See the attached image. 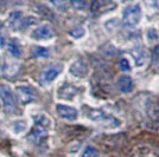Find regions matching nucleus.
I'll list each match as a JSON object with an SVG mask.
<instances>
[{"mask_svg":"<svg viewBox=\"0 0 159 157\" xmlns=\"http://www.w3.org/2000/svg\"><path fill=\"white\" fill-rule=\"evenodd\" d=\"M8 51L13 56V57H17V58H20L21 57V46H20V43L17 39H11L8 41Z\"/></svg>","mask_w":159,"mask_h":157,"instance_id":"13","label":"nucleus"},{"mask_svg":"<svg viewBox=\"0 0 159 157\" xmlns=\"http://www.w3.org/2000/svg\"><path fill=\"white\" fill-rule=\"evenodd\" d=\"M153 63L154 64H159V46H157L154 50H153Z\"/></svg>","mask_w":159,"mask_h":157,"instance_id":"21","label":"nucleus"},{"mask_svg":"<svg viewBox=\"0 0 159 157\" xmlns=\"http://www.w3.org/2000/svg\"><path fill=\"white\" fill-rule=\"evenodd\" d=\"M98 156V150L92 146V145H87L81 152V157H96Z\"/></svg>","mask_w":159,"mask_h":157,"instance_id":"16","label":"nucleus"},{"mask_svg":"<svg viewBox=\"0 0 159 157\" xmlns=\"http://www.w3.org/2000/svg\"><path fill=\"white\" fill-rule=\"evenodd\" d=\"M87 71H88V66H87L86 62L82 59H77L75 60L73 64L69 67V72L77 77V78H83L87 76Z\"/></svg>","mask_w":159,"mask_h":157,"instance_id":"8","label":"nucleus"},{"mask_svg":"<svg viewBox=\"0 0 159 157\" xmlns=\"http://www.w3.org/2000/svg\"><path fill=\"white\" fill-rule=\"evenodd\" d=\"M56 113L63 119L68 121H75L77 118V110L73 106H68V105L57 104L56 105Z\"/></svg>","mask_w":159,"mask_h":157,"instance_id":"7","label":"nucleus"},{"mask_svg":"<svg viewBox=\"0 0 159 157\" xmlns=\"http://www.w3.org/2000/svg\"><path fill=\"white\" fill-rule=\"evenodd\" d=\"M0 99L2 106L7 113H13L17 109V100L14 97V93L12 92L10 86L1 84L0 85Z\"/></svg>","mask_w":159,"mask_h":157,"instance_id":"3","label":"nucleus"},{"mask_svg":"<svg viewBox=\"0 0 159 157\" xmlns=\"http://www.w3.org/2000/svg\"><path fill=\"white\" fill-rule=\"evenodd\" d=\"M118 87L121 92H131L133 89V80L129 76H121L118 80Z\"/></svg>","mask_w":159,"mask_h":157,"instance_id":"11","label":"nucleus"},{"mask_svg":"<svg viewBox=\"0 0 159 157\" xmlns=\"http://www.w3.org/2000/svg\"><path fill=\"white\" fill-rule=\"evenodd\" d=\"M140 17H141V10L139 5H133L128 6L124 11V24L127 26H134L139 23Z\"/></svg>","mask_w":159,"mask_h":157,"instance_id":"4","label":"nucleus"},{"mask_svg":"<svg viewBox=\"0 0 159 157\" xmlns=\"http://www.w3.org/2000/svg\"><path fill=\"white\" fill-rule=\"evenodd\" d=\"M32 56L33 57H38V58H45L49 56V50L43 47V46H33L32 49Z\"/></svg>","mask_w":159,"mask_h":157,"instance_id":"15","label":"nucleus"},{"mask_svg":"<svg viewBox=\"0 0 159 157\" xmlns=\"http://www.w3.org/2000/svg\"><path fill=\"white\" fill-rule=\"evenodd\" d=\"M150 34H148V38H150V39H153V38H157V32H156V31H153V30H151V31H150Z\"/></svg>","mask_w":159,"mask_h":157,"instance_id":"23","label":"nucleus"},{"mask_svg":"<svg viewBox=\"0 0 159 157\" xmlns=\"http://www.w3.org/2000/svg\"><path fill=\"white\" fill-rule=\"evenodd\" d=\"M69 34H70L73 38H75V39H79V38H81V37L84 34V30H83L82 27H75V28L69 31Z\"/></svg>","mask_w":159,"mask_h":157,"instance_id":"18","label":"nucleus"},{"mask_svg":"<svg viewBox=\"0 0 159 157\" xmlns=\"http://www.w3.org/2000/svg\"><path fill=\"white\" fill-rule=\"evenodd\" d=\"M2 28H4V25L0 21V47H2V46L5 45V37L2 34Z\"/></svg>","mask_w":159,"mask_h":157,"instance_id":"22","label":"nucleus"},{"mask_svg":"<svg viewBox=\"0 0 159 157\" xmlns=\"http://www.w3.org/2000/svg\"><path fill=\"white\" fill-rule=\"evenodd\" d=\"M62 71V65L61 64H52L45 67L43 71L40 72L39 76V83L42 85L50 84L53 79L56 78Z\"/></svg>","mask_w":159,"mask_h":157,"instance_id":"5","label":"nucleus"},{"mask_svg":"<svg viewBox=\"0 0 159 157\" xmlns=\"http://www.w3.org/2000/svg\"><path fill=\"white\" fill-rule=\"evenodd\" d=\"M107 2V0H93L92 1V5H90V10L92 12L96 13V12H100L101 8L103 7V5Z\"/></svg>","mask_w":159,"mask_h":157,"instance_id":"17","label":"nucleus"},{"mask_svg":"<svg viewBox=\"0 0 159 157\" xmlns=\"http://www.w3.org/2000/svg\"><path fill=\"white\" fill-rule=\"evenodd\" d=\"M17 93L18 97L21 100V103H30L32 102L33 98L36 97V92L32 87L27 85H20L17 87Z\"/></svg>","mask_w":159,"mask_h":157,"instance_id":"10","label":"nucleus"},{"mask_svg":"<svg viewBox=\"0 0 159 157\" xmlns=\"http://www.w3.org/2000/svg\"><path fill=\"white\" fill-rule=\"evenodd\" d=\"M86 117L94 123H98L100 125H103L105 128H118L121 122L119 118L113 116L111 113H107L106 111L101 109H93V108H87L84 110Z\"/></svg>","mask_w":159,"mask_h":157,"instance_id":"1","label":"nucleus"},{"mask_svg":"<svg viewBox=\"0 0 159 157\" xmlns=\"http://www.w3.org/2000/svg\"><path fill=\"white\" fill-rule=\"evenodd\" d=\"M26 128H27V123L26 121H24V119H19V121L14 122L13 124H12V131H13V134H16V135H19L21 132H24V131L26 130Z\"/></svg>","mask_w":159,"mask_h":157,"instance_id":"14","label":"nucleus"},{"mask_svg":"<svg viewBox=\"0 0 159 157\" xmlns=\"http://www.w3.org/2000/svg\"><path fill=\"white\" fill-rule=\"evenodd\" d=\"M71 5L77 10H82L86 6V0H71Z\"/></svg>","mask_w":159,"mask_h":157,"instance_id":"19","label":"nucleus"},{"mask_svg":"<svg viewBox=\"0 0 159 157\" xmlns=\"http://www.w3.org/2000/svg\"><path fill=\"white\" fill-rule=\"evenodd\" d=\"M80 92V89L77 86L70 83H63L62 85L58 87L57 90V98L60 99H66V100H73Z\"/></svg>","mask_w":159,"mask_h":157,"instance_id":"6","label":"nucleus"},{"mask_svg":"<svg viewBox=\"0 0 159 157\" xmlns=\"http://www.w3.org/2000/svg\"><path fill=\"white\" fill-rule=\"evenodd\" d=\"M23 19V13L21 11H13L10 13L8 17V24L13 30H18L20 25V21Z\"/></svg>","mask_w":159,"mask_h":157,"instance_id":"12","label":"nucleus"},{"mask_svg":"<svg viewBox=\"0 0 159 157\" xmlns=\"http://www.w3.org/2000/svg\"><path fill=\"white\" fill-rule=\"evenodd\" d=\"M119 66L120 69L122 70V71H128L131 67H129V63H128V60L126 58H121L119 62Z\"/></svg>","mask_w":159,"mask_h":157,"instance_id":"20","label":"nucleus"},{"mask_svg":"<svg viewBox=\"0 0 159 157\" xmlns=\"http://www.w3.org/2000/svg\"><path fill=\"white\" fill-rule=\"evenodd\" d=\"M53 37V31L47 25L37 27L31 33V38L33 40H49Z\"/></svg>","mask_w":159,"mask_h":157,"instance_id":"9","label":"nucleus"},{"mask_svg":"<svg viewBox=\"0 0 159 157\" xmlns=\"http://www.w3.org/2000/svg\"><path fill=\"white\" fill-rule=\"evenodd\" d=\"M33 122H34V126L31 132V137L40 138L44 137L48 134L49 129L51 128V121L48 117L47 115L43 113H38L33 116Z\"/></svg>","mask_w":159,"mask_h":157,"instance_id":"2","label":"nucleus"}]
</instances>
